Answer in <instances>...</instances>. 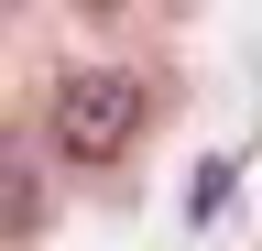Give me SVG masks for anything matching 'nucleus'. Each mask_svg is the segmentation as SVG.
Returning a JSON list of instances; mask_svg holds the SVG:
<instances>
[{"instance_id": "obj_1", "label": "nucleus", "mask_w": 262, "mask_h": 251, "mask_svg": "<svg viewBox=\"0 0 262 251\" xmlns=\"http://www.w3.org/2000/svg\"><path fill=\"white\" fill-rule=\"evenodd\" d=\"M44 131H55L66 164H120V153L142 142V87H131L120 66H66V77H55Z\"/></svg>"}, {"instance_id": "obj_2", "label": "nucleus", "mask_w": 262, "mask_h": 251, "mask_svg": "<svg viewBox=\"0 0 262 251\" xmlns=\"http://www.w3.org/2000/svg\"><path fill=\"white\" fill-rule=\"evenodd\" d=\"M33 218H44V175H33L22 131H0V240H33Z\"/></svg>"}]
</instances>
